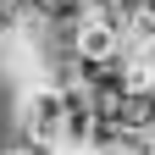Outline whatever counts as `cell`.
Listing matches in <instances>:
<instances>
[{
    "instance_id": "obj_3",
    "label": "cell",
    "mask_w": 155,
    "mask_h": 155,
    "mask_svg": "<svg viewBox=\"0 0 155 155\" xmlns=\"http://www.w3.org/2000/svg\"><path fill=\"white\" fill-rule=\"evenodd\" d=\"M0 155H39V150H28V144H17V139H11L6 150H0Z\"/></svg>"
},
{
    "instance_id": "obj_1",
    "label": "cell",
    "mask_w": 155,
    "mask_h": 155,
    "mask_svg": "<svg viewBox=\"0 0 155 155\" xmlns=\"http://www.w3.org/2000/svg\"><path fill=\"white\" fill-rule=\"evenodd\" d=\"M61 127H67V94L55 83H33L17 105V144L39 155H61Z\"/></svg>"
},
{
    "instance_id": "obj_2",
    "label": "cell",
    "mask_w": 155,
    "mask_h": 155,
    "mask_svg": "<svg viewBox=\"0 0 155 155\" xmlns=\"http://www.w3.org/2000/svg\"><path fill=\"white\" fill-rule=\"evenodd\" d=\"M33 28H39L33 0H0V45H28Z\"/></svg>"
}]
</instances>
